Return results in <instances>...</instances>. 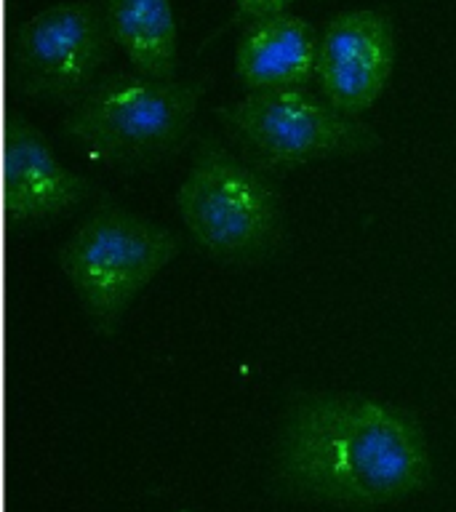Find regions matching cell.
<instances>
[{
  "label": "cell",
  "instance_id": "cell-2",
  "mask_svg": "<svg viewBox=\"0 0 456 512\" xmlns=\"http://www.w3.org/2000/svg\"><path fill=\"white\" fill-rule=\"evenodd\" d=\"M203 83L120 72L99 80L64 118V134L110 163H142L174 152L198 110Z\"/></svg>",
  "mask_w": 456,
  "mask_h": 512
},
{
  "label": "cell",
  "instance_id": "cell-5",
  "mask_svg": "<svg viewBox=\"0 0 456 512\" xmlns=\"http://www.w3.org/2000/svg\"><path fill=\"white\" fill-rule=\"evenodd\" d=\"M219 118L270 166H302L374 150L379 136L307 88L248 91L219 107Z\"/></svg>",
  "mask_w": 456,
  "mask_h": 512
},
{
  "label": "cell",
  "instance_id": "cell-3",
  "mask_svg": "<svg viewBox=\"0 0 456 512\" xmlns=\"http://www.w3.org/2000/svg\"><path fill=\"white\" fill-rule=\"evenodd\" d=\"M176 251L179 240L166 227L104 206L59 248V267L91 323L102 334H112L136 294L171 264Z\"/></svg>",
  "mask_w": 456,
  "mask_h": 512
},
{
  "label": "cell",
  "instance_id": "cell-4",
  "mask_svg": "<svg viewBox=\"0 0 456 512\" xmlns=\"http://www.w3.org/2000/svg\"><path fill=\"white\" fill-rule=\"evenodd\" d=\"M176 206L192 240L222 262L264 259L283 235L278 190L219 147H203Z\"/></svg>",
  "mask_w": 456,
  "mask_h": 512
},
{
  "label": "cell",
  "instance_id": "cell-11",
  "mask_svg": "<svg viewBox=\"0 0 456 512\" xmlns=\"http://www.w3.org/2000/svg\"><path fill=\"white\" fill-rule=\"evenodd\" d=\"M238 3V14L243 16H262V14H272V11H283L288 8L294 0H235Z\"/></svg>",
  "mask_w": 456,
  "mask_h": 512
},
{
  "label": "cell",
  "instance_id": "cell-8",
  "mask_svg": "<svg viewBox=\"0 0 456 512\" xmlns=\"http://www.w3.org/2000/svg\"><path fill=\"white\" fill-rule=\"evenodd\" d=\"M88 182L56 158L51 144L24 118L8 123L6 211L19 224L62 214L86 198Z\"/></svg>",
  "mask_w": 456,
  "mask_h": 512
},
{
  "label": "cell",
  "instance_id": "cell-1",
  "mask_svg": "<svg viewBox=\"0 0 456 512\" xmlns=\"http://www.w3.org/2000/svg\"><path fill=\"white\" fill-rule=\"evenodd\" d=\"M286 491L328 504H390L430 478L427 438L414 416L360 395H307L278 440Z\"/></svg>",
  "mask_w": 456,
  "mask_h": 512
},
{
  "label": "cell",
  "instance_id": "cell-6",
  "mask_svg": "<svg viewBox=\"0 0 456 512\" xmlns=\"http://www.w3.org/2000/svg\"><path fill=\"white\" fill-rule=\"evenodd\" d=\"M110 24L91 0H59L19 27L14 43L19 88L32 96H70L88 86L102 67Z\"/></svg>",
  "mask_w": 456,
  "mask_h": 512
},
{
  "label": "cell",
  "instance_id": "cell-7",
  "mask_svg": "<svg viewBox=\"0 0 456 512\" xmlns=\"http://www.w3.org/2000/svg\"><path fill=\"white\" fill-rule=\"evenodd\" d=\"M395 64L392 22L376 8H347L331 16L320 32L318 80L323 99L358 118L390 80Z\"/></svg>",
  "mask_w": 456,
  "mask_h": 512
},
{
  "label": "cell",
  "instance_id": "cell-10",
  "mask_svg": "<svg viewBox=\"0 0 456 512\" xmlns=\"http://www.w3.org/2000/svg\"><path fill=\"white\" fill-rule=\"evenodd\" d=\"M112 40L126 51L136 72L150 78H174L176 16L171 0H107Z\"/></svg>",
  "mask_w": 456,
  "mask_h": 512
},
{
  "label": "cell",
  "instance_id": "cell-9",
  "mask_svg": "<svg viewBox=\"0 0 456 512\" xmlns=\"http://www.w3.org/2000/svg\"><path fill=\"white\" fill-rule=\"evenodd\" d=\"M320 32L291 8L254 16L235 48V70L248 91L302 88L318 72Z\"/></svg>",
  "mask_w": 456,
  "mask_h": 512
}]
</instances>
